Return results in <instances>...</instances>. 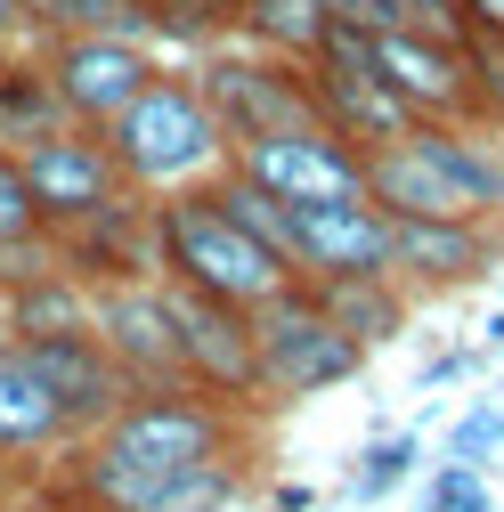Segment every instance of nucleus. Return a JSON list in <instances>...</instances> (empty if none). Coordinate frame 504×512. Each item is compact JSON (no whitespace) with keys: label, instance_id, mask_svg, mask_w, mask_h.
<instances>
[{"label":"nucleus","instance_id":"nucleus-1","mask_svg":"<svg viewBox=\"0 0 504 512\" xmlns=\"http://www.w3.org/2000/svg\"><path fill=\"white\" fill-rule=\"evenodd\" d=\"M269 431V415H244L196 382H171V391H131L98 431L66 439L49 456V480L66 488L82 512H147L179 472H196L228 447H252Z\"/></svg>","mask_w":504,"mask_h":512},{"label":"nucleus","instance_id":"nucleus-2","mask_svg":"<svg viewBox=\"0 0 504 512\" xmlns=\"http://www.w3.org/2000/svg\"><path fill=\"white\" fill-rule=\"evenodd\" d=\"M98 139H106V155L122 163V179H131L139 196H179V187L228 171V131H220V114L204 106L196 74H187L179 57H163L139 82V98L114 122H98Z\"/></svg>","mask_w":504,"mask_h":512},{"label":"nucleus","instance_id":"nucleus-3","mask_svg":"<svg viewBox=\"0 0 504 512\" xmlns=\"http://www.w3.org/2000/svg\"><path fill=\"white\" fill-rule=\"evenodd\" d=\"M155 277L196 285L228 309H261L269 293L293 285V269L252 236L244 220H228V204L212 187H179V196H155Z\"/></svg>","mask_w":504,"mask_h":512},{"label":"nucleus","instance_id":"nucleus-4","mask_svg":"<svg viewBox=\"0 0 504 512\" xmlns=\"http://www.w3.org/2000/svg\"><path fill=\"white\" fill-rule=\"evenodd\" d=\"M252 350H261V407L269 415L301 407V399H326V391H342V382L366 374V350L318 309V293L301 277L252 309Z\"/></svg>","mask_w":504,"mask_h":512},{"label":"nucleus","instance_id":"nucleus-5","mask_svg":"<svg viewBox=\"0 0 504 512\" xmlns=\"http://www.w3.org/2000/svg\"><path fill=\"white\" fill-rule=\"evenodd\" d=\"M187 74H196L204 106L220 114L228 147L236 139H261V131H293V122H318V106H309V74L301 57H277V49H252V41H204L179 57Z\"/></svg>","mask_w":504,"mask_h":512},{"label":"nucleus","instance_id":"nucleus-6","mask_svg":"<svg viewBox=\"0 0 504 512\" xmlns=\"http://www.w3.org/2000/svg\"><path fill=\"white\" fill-rule=\"evenodd\" d=\"M25 57H33V74L49 82L57 114L82 122V131L114 122L122 106L139 98V82L163 66V49H147L131 33H33Z\"/></svg>","mask_w":504,"mask_h":512},{"label":"nucleus","instance_id":"nucleus-7","mask_svg":"<svg viewBox=\"0 0 504 512\" xmlns=\"http://www.w3.org/2000/svg\"><path fill=\"white\" fill-rule=\"evenodd\" d=\"M228 171L252 179L277 204H334V196H366V147L334 139L326 122H293V131H261L236 139Z\"/></svg>","mask_w":504,"mask_h":512},{"label":"nucleus","instance_id":"nucleus-8","mask_svg":"<svg viewBox=\"0 0 504 512\" xmlns=\"http://www.w3.org/2000/svg\"><path fill=\"white\" fill-rule=\"evenodd\" d=\"M9 155H17V171L33 187V212H41L49 236L74 228V220H90V212H106V204H122V196H139V187L122 179V163L106 155V139L82 131V122H49L41 139H25Z\"/></svg>","mask_w":504,"mask_h":512},{"label":"nucleus","instance_id":"nucleus-9","mask_svg":"<svg viewBox=\"0 0 504 512\" xmlns=\"http://www.w3.org/2000/svg\"><path fill=\"white\" fill-rule=\"evenodd\" d=\"M163 309H171V334H179V366L196 391L244 407V415H269L261 407V350H252V309H228L196 285H171L163 277Z\"/></svg>","mask_w":504,"mask_h":512},{"label":"nucleus","instance_id":"nucleus-10","mask_svg":"<svg viewBox=\"0 0 504 512\" xmlns=\"http://www.w3.org/2000/svg\"><path fill=\"white\" fill-rule=\"evenodd\" d=\"M366 49L415 122H480L472 33H366Z\"/></svg>","mask_w":504,"mask_h":512},{"label":"nucleus","instance_id":"nucleus-11","mask_svg":"<svg viewBox=\"0 0 504 512\" xmlns=\"http://www.w3.org/2000/svg\"><path fill=\"white\" fill-rule=\"evenodd\" d=\"M504 269V220H391V277L407 301H448Z\"/></svg>","mask_w":504,"mask_h":512},{"label":"nucleus","instance_id":"nucleus-12","mask_svg":"<svg viewBox=\"0 0 504 512\" xmlns=\"http://www.w3.org/2000/svg\"><path fill=\"white\" fill-rule=\"evenodd\" d=\"M90 334L106 342V358L131 374L139 391H171V382H187L171 309H163V277H106V285H90Z\"/></svg>","mask_w":504,"mask_h":512},{"label":"nucleus","instance_id":"nucleus-13","mask_svg":"<svg viewBox=\"0 0 504 512\" xmlns=\"http://www.w3.org/2000/svg\"><path fill=\"white\" fill-rule=\"evenodd\" d=\"M285 261H293V277H309V285L391 269V212L366 204V196L285 204Z\"/></svg>","mask_w":504,"mask_h":512},{"label":"nucleus","instance_id":"nucleus-14","mask_svg":"<svg viewBox=\"0 0 504 512\" xmlns=\"http://www.w3.org/2000/svg\"><path fill=\"white\" fill-rule=\"evenodd\" d=\"M66 439H74L66 431V407L49 399L33 350L17 334H0V464H9L17 480H33V472H49V456Z\"/></svg>","mask_w":504,"mask_h":512},{"label":"nucleus","instance_id":"nucleus-15","mask_svg":"<svg viewBox=\"0 0 504 512\" xmlns=\"http://www.w3.org/2000/svg\"><path fill=\"white\" fill-rule=\"evenodd\" d=\"M25 350H33L41 382H49V399L66 407V431H74V439H82V431H98L122 399L139 391V382L106 358V342H98V334H57V342H25Z\"/></svg>","mask_w":504,"mask_h":512},{"label":"nucleus","instance_id":"nucleus-16","mask_svg":"<svg viewBox=\"0 0 504 512\" xmlns=\"http://www.w3.org/2000/svg\"><path fill=\"white\" fill-rule=\"evenodd\" d=\"M0 334H17V342L90 334V277H74L57 252L17 269V277H0Z\"/></svg>","mask_w":504,"mask_h":512},{"label":"nucleus","instance_id":"nucleus-17","mask_svg":"<svg viewBox=\"0 0 504 512\" xmlns=\"http://www.w3.org/2000/svg\"><path fill=\"white\" fill-rule=\"evenodd\" d=\"M309 285V277H301ZM318 293V309L334 317V326L374 358V350H391V342H407V326H415V301H407V285L391 277V269H366V277H326V285H309Z\"/></svg>","mask_w":504,"mask_h":512},{"label":"nucleus","instance_id":"nucleus-18","mask_svg":"<svg viewBox=\"0 0 504 512\" xmlns=\"http://www.w3.org/2000/svg\"><path fill=\"white\" fill-rule=\"evenodd\" d=\"M252 496H261V439L252 447H228V456L196 464V472H179L147 512H244Z\"/></svg>","mask_w":504,"mask_h":512},{"label":"nucleus","instance_id":"nucleus-19","mask_svg":"<svg viewBox=\"0 0 504 512\" xmlns=\"http://www.w3.org/2000/svg\"><path fill=\"white\" fill-rule=\"evenodd\" d=\"M415 464H423V431H415V423H399V431H366V447L342 464V496H350L358 512H374V504H391V496L415 480Z\"/></svg>","mask_w":504,"mask_h":512},{"label":"nucleus","instance_id":"nucleus-20","mask_svg":"<svg viewBox=\"0 0 504 512\" xmlns=\"http://www.w3.org/2000/svg\"><path fill=\"white\" fill-rule=\"evenodd\" d=\"M334 25V0H236V41L277 49V57H309Z\"/></svg>","mask_w":504,"mask_h":512},{"label":"nucleus","instance_id":"nucleus-21","mask_svg":"<svg viewBox=\"0 0 504 512\" xmlns=\"http://www.w3.org/2000/svg\"><path fill=\"white\" fill-rule=\"evenodd\" d=\"M33 261H49V228H41V212H33V187H25L17 155L0 147V277H17V269H33Z\"/></svg>","mask_w":504,"mask_h":512},{"label":"nucleus","instance_id":"nucleus-22","mask_svg":"<svg viewBox=\"0 0 504 512\" xmlns=\"http://www.w3.org/2000/svg\"><path fill=\"white\" fill-rule=\"evenodd\" d=\"M49 122H66V114H57L49 82L33 74V57H25V41H17V57L0 66V147H25V139H41Z\"/></svg>","mask_w":504,"mask_h":512},{"label":"nucleus","instance_id":"nucleus-23","mask_svg":"<svg viewBox=\"0 0 504 512\" xmlns=\"http://www.w3.org/2000/svg\"><path fill=\"white\" fill-rule=\"evenodd\" d=\"M147 17H155V41L187 57V49L236 33V0H147Z\"/></svg>","mask_w":504,"mask_h":512},{"label":"nucleus","instance_id":"nucleus-24","mask_svg":"<svg viewBox=\"0 0 504 512\" xmlns=\"http://www.w3.org/2000/svg\"><path fill=\"white\" fill-rule=\"evenodd\" d=\"M334 17L366 33H464L456 0H334Z\"/></svg>","mask_w":504,"mask_h":512},{"label":"nucleus","instance_id":"nucleus-25","mask_svg":"<svg viewBox=\"0 0 504 512\" xmlns=\"http://www.w3.org/2000/svg\"><path fill=\"white\" fill-rule=\"evenodd\" d=\"M448 456H456V464H496V456H504V407H496V391H480V399L456 407Z\"/></svg>","mask_w":504,"mask_h":512},{"label":"nucleus","instance_id":"nucleus-26","mask_svg":"<svg viewBox=\"0 0 504 512\" xmlns=\"http://www.w3.org/2000/svg\"><path fill=\"white\" fill-rule=\"evenodd\" d=\"M488 504V464H456V456H439L431 480H423V504L415 512H472Z\"/></svg>","mask_w":504,"mask_h":512},{"label":"nucleus","instance_id":"nucleus-27","mask_svg":"<svg viewBox=\"0 0 504 512\" xmlns=\"http://www.w3.org/2000/svg\"><path fill=\"white\" fill-rule=\"evenodd\" d=\"M0 512H82V504H74L66 488H57L49 472H33V480H17L9 496H0Z\"/></svg>","mask_w":504,"mask_h":512},{"label":"nucleus","instance_id":"nucleus-28","mask_svg":"<svg viewBox=\"0 0 504 512\" xmlns=\"http://www.w3.org/2000/svg\"><path fill=\"white\" fill-rule=\"evenodd\" d=\"M456 17H464V33H496L504 41V0H456Z\"/></svg>","mask_w":504,"mask_h":512},{"label":"nucleus","instance_id":"nucleus-29","mask_svg":"<svg viewBox=\"0 0 504 512\" xmlns=\"http://www.w3.org/2000/svg\"><path fill=\"white\" fill-rule=\"evenodd\" d=\"M269 512H318V488H309V480H277L269 488Z\"/></svg>","mask_w":504,"mask_h":512},{"label":"nucleus","instance_id":"nucleus-30","mask_svg":"<svg viewBox=\"0 0 504 512\" xmlns=\"http://www.w3.org/2000/svg\"><path fill=\"white\" fill-rule=\"evenodd\" d=\"M480 350H488V358H504V309H496L488 326H480Z\"/></svg>","mask_w":504,"mask_h":512},{"label":"nucleus","instance_id":"nucleus-31","mask_svg":"<svg viewBox=\"0 0 504 512\" xmlns=\"http://www.w3.org/2000/svg\"><path fill=\"white\" fill-rule=\"evenodd\" d=\"M0 33H17V0H0Z\"/></svg>","mask_w":504,"mask_h":512},{"label":"nucleus","instance_id":"nucleus-32","mask_svg":"<svg viewBox=\"0 0 504 512\" xmlns=\"http://www.w3.org/2000/svg\"><path fill=\"white\" fill-rule=\"evenodd\" d=\"M9 488H17V472H9V464H0V496H9Z\"/></svg>","mask_w":504,"mask_h":512},{"label":"nucleus","instance_id":"nucleus-33","mask_svg":"<svg viewBox=\"0 0 504 512\" xmlns=\"http://www.w3.org/2000/svg\"><path fill=\"white\" fill-rule=\"evenodd\" d=\"M472 512H504V504H496V496H488V504H472Z\"/></svg>","mask_w":504,"mask_h":512},{"label":"nucleus","instance_id":"nucleus-34","mask_svg":"<svg viewBox=\"0 0 504 512\" xmlns=\"http://www.w3.org/2000/svg\"><path fill=\"white\" fill-rule=\"evenodd\" d=\"M496 399H504V382H496Z\"/></svg>","mask_w":504,"mask_h":512}]
</instances>
